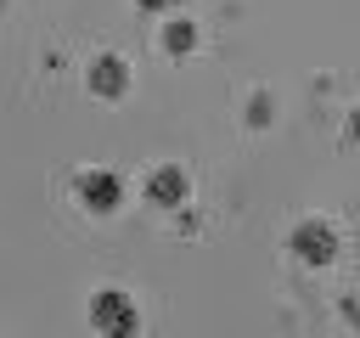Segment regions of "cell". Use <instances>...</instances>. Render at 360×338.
<instances>
[{"label": "cell", "instance_id": "277c9868", "mask_svg": "<svg viewBox=\"0 0 360 338\" xmlns=\"http://www.w3.org/2000/svg\"><path fill=\"white\" fill-rule=\"evenodd\" d=\"M124 84H129V68H124V56H96L90 62V90L96 96H124Z\"/></svg>", "mask_w": 360, "mask_h": 338}, {"label": "cell", "instance_id": "3957f363", "mask_svg": "<svg viewBox=\"0 0 360 338\" xmlns=\"http://www.w3.org/2000/svg\"><path fill=\"white\" fill-rule=\"evenodd\" d=\"M332 248H338V237H332V225H321V220H304V225L292 231V254L309 259V265H326Z\"/></svg>", "mask_w": 360, "mask_h": 338}, {"label": "cell", "instance_id": "5b68a950", "mask_svg": "<svg viewBox=\"0 0 360 338\" xmlns=\"http://www.w3.org/2000/svg\"><path fill=\"white\" fill-rule=\"evenodd\" d=\"M146 197H152L158 208H174V203H186V175H180L174 163L152 169V175H146Z\"/></svg>", "mask_w": 360, "mask_h": 338}, {"label": "cell", "instance_id": "7a4b0ae2", "mask_svg": "<svg viewBox=\"0 0 360 338\" xmlns=\"http://www.w3.org/2000/svg\"><path fill=\"white\" fill-rule=\"evenodd\" d=\"M79 197H84L96 214H107V208L124 203V180H118L112 169H84V175H79Z\"/></svg>", "mask_w": 360, "mask_h": 338}, {"label": "cell", "instance_id": "52a82bcc", "mask_svg": "<svg viewBox=\"0 0 360 338\" xmlns=\"http://www.w3.org/2000/svg\"><path fill=\"white\" fill-rule=\"evenodd\" d=\"M349 135H354V141H360V107H354V113H349Z\"/></svg>", "mask_w": 360, "mask_h": 338}, {"label": "cell", "instance_id": "6da1fadb", "mask_svg": "<svg viewBox=\"0 0 360 338\" xmlns=\"http://www.w3.org/2000/svg\"><path fill=\"white\" fill-rule=\"evenodd\" d=\"M90 315H96V327L107 332V338H129L135 332V304L118 293V287H107V293H96V304H90Z\"/></svg>", "mask_w": 360, "mask_h": 338}, {"label": "cell", "instance_id": "8992f818", "mask_svg": "<svg viewBox=\"0 0 360 338\" xmlns=\"http://www.w3.org/2000/svg\"><path fill=\"white\" fill-rule=\"evenodd\" d=\"M163 45H169V51H191V45H197V28H191L186 17H174V23L163 28Z\"/></svg>", "mask_w": 360, "mask_h": 338}]
</instances>
